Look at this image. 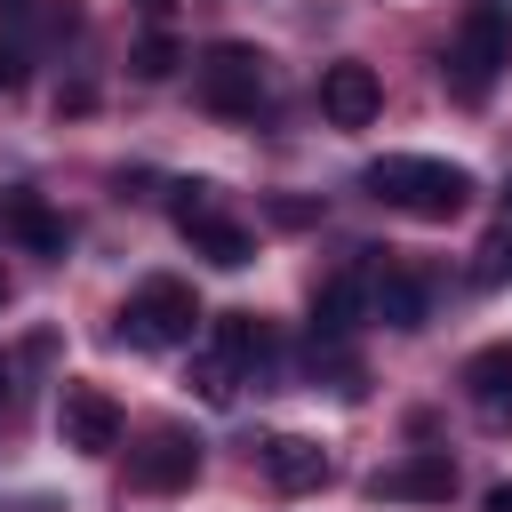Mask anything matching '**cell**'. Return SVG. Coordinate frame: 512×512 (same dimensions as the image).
<instances>
[{"label": "cell", "instance_id": "10", "mask_svg": "<svg viewBox=\"0 0 512 512\" xmlns=\"http://www.w3.org/2000/svg\"><path fill=\"white\" fill-rule=\"evenodd\" d=\"M424 312H432V280H424V272H408V264L368 272V320H384V328H424Z\"/></svg>", "mask_w": 512, "mask_h": 512}, {"label": "cell", "instance_id": "13", "mask_svg": "<svg viewBox=\"0 0 512 512\" xmlns=\"http://www.w3.org/2000/svg\"><path fill=\"white\" fill-rule=\"evenodd\" d=\"M464 392H472V408H480L488 432H512V344L472 352V360H464Z\"/></svg>", "mask_w": 512, "mask_h": 512}, {"label": "cell", "instance_id": "1", "mask_svg": "<svg viewBox=\"0 0 512 512\" xmlns=\"http://www.w3.org/2000/svg\"><path fill=\"white\" fill-rule=\"evenodd\" d=\"M384 208H400V216H424V224H448L464 200H472V168H456V160H432V152H384V160H368V176H360Z\"/></svg>", "mask_w": 512, "mask_h": 512}, {"label": "cell", "instance_id": "19", "mask_svg": "<svg viewBox=\"0 0 512 512\" xmlns=\"http://www.w3.org/2000/svg\"><path fill=\"white\" fill-rule=\"evenodd\" d=\"M32 360H48V336H32V344H0V400H8V408L24 400V376H32Z\"/></svg>", "mask_w": 512, "mask_h": 512}, {"label": "cell", "instance_id": "12", "mask_svg": "<svg viewBox=\"0 0 512 512\" xmlns=\"http://www.w3.org/2000/svg\"><path fill=\"white\" fill-rule=\"evenodd\" d=\"M0 232H8L16 248H32V256H64V248H72V224H64L40 192H8V200H0Z\"/></svg>", "mask_w": 512, "mask_h": 512}, {"label": "cell", "instance_id": "15", "mask_svg": "<svg viewBox=\"0 0 512 512\" xmlns=\"http://www.w3.org/2000/svg\"><path fill=\"white\" fill-rule=\"evenodd\" d=\"M368 312V272H336L320 296H312V336L320 344H336V336H352V320Z\"/></svg>", "mask_w": 512, "mask_h": 512}, {"label": "cell", "instance_id": "8", "mask_svg": "<svg viewBox=\"0 0 512 512\" xmlns=\"http://www.w3.org/2000/svg\"><path fill=\"white\" fill-rule=\"evenodd\" d=\"M368 496L376 504H448L456 496V464H448V448H408L400 464L368 472Z\"/></svg>", "mask_w": 512, "mask_h": 512}, {"label": "cell", "instance_id": "4", "mask_svg": "<svg viewBox=\"0 0 512 512\" xmlns=\"http://www.w3.org/2000/svg\"><path fill=\"white\" fill-rule=\"evenodd\" d=\"M192 328H200V296L168 272L136 280L120 304V344H136V352H176V344H192Z\"/></svg>", "mask_w": 512, "mask_h": 512}, {"label": "cell", "instance_id": "9", "mask_svg": "<svg viewBox=\"0 0 512 512\" xmlns=\"http://www.w3.org/2000/svg\"><path fill=\"white\" fill-rule=\"evenodd\" d=\"M376 112H384V80H376V64L344 56V64L320 72V120H328V128H368Z\"/></svg>", "mask_w": 512, "mask_h": 512}, {"label": "cell", "instance_id": "18", "mask_svg": "<svg viewBox=\"0 0 512 512\" xmlns=\"http://www.w3.org/2000/svg\"><path fill=\"white\" fill-rule=\"evenodd\" d=\"M192 392H200L208 408H232V392H240L232 360H224V352H200V360H192Z\"/></svg>", "mask_w": 512, "mask_h": 512}, {"label": "cell", "instance_id": "17", "mask_svg": "<svg viewBox=\"0 0 512 512\" xmlns=\"http://www.w3.org/2000/svg\"><path fill=\"white\" fill-rule=\"evenodd\" d=\"M472 288H512V224H496L472 248Z\"/></svg>", "mask_w": 512, "mask_h": 512}, {"label": "cell", "instance_id": "11", "mask_svg": "<svg viewBox=\"0 0 512 512\" xmlns=\"http://www.w3.org/2000/svg\"><path fill=\"white\" fill-rule=\"evenodd\" d=\"M256 456H264V480H272L280 496H312V488L328 480V448L304 440V432H272Z\"/></svg>", "mask_w": 512, "mask_h": 512}, {"label": "cell", "instance_id": "25", "mask_svg": "<svg viewBox=\"0 0 512 512\" xmlns=\"http://www.w3.org/2000/svg\"><path fill=\"white\" fill-rule=\"evenodd\" d=\"M488 8H504V0H488Z\"/></svg>", "mask_w": 512, "mask_h": 512}, {"label": "cell", "instance_id": "21", "mask_svg": "<svg viewBox=\"0 0 512 512\" xmlns=\"http://www.w3.org/2000/svg\"><path fill=\"white\" fill-rule=\"evenodd\" d=\"M8 88H24V48L0 40V96H8Z\"/></svg>", "mask_w": 512, "mask_h": 512}, {"label": "cell", "instance_id": "20", "mask_svg": "<svg viewBox=\"0 0 512 512\" xmlns=\"http://www.w3.org/2000/svg\"><path fill=\"white\" fill-rule=\"evenodd\" d=\"M128 64H136V80H168V72H176V64H184V48H176V40H168V32H144V40H136V56H128Z\"/></svg>", "mask_w": 512, "mask_h": 512}, {"label": "cell", "instance_id": "14", "mask_svg": "<svg viewBox=\"0 0 512 512\" xmlns=\"http://www.w3.org/2000/svg\"><path fill=\"white\" fill-rule=\"evenodd\" d=\"M208 352H224L232 360V376H264L272 368V328L256 320V312H216V328H208Z\"/></svg>", "mask_w": 512, "mask_h": 512}, {"label": "cell", "instance_id": "3", "mask_svg": "<svg viewBox=\"0 0 512 512\" xmlns=\"http://www.w3.org/2000/svg\"><path fill=\"white\" fill-rule=\"evenodd\" d=\"M192 96L216 120H256V104H264V56L248 40H208L192 56Z\"/></svg>", "mask_w": 512, "mask_h": 512}, {"label": "cell", "instance_id": "6", "mask_svg": "<svg viewBox=\"0 0 512 512\" xmlns=\"http://www.w3.org/2000/svg\"><path fill=\"white\" fill-rule=\"evenodd\" d=\"M120 424H128V416H120V400H112L104 384H80V376H72V384L56 392V432H64L72 456H112V448H120Z\"/></svg>", "mask_w": 512, "mask_h": 512}, {"label": "cell", "instance_id": "24", "mask_svg": "<svg viewBox=\"0 0 512 512\" xmlns=\"http://www.w3.org/2000/svg\"><path fill=\"white\" fill-rule=\"evenodd\" d=\"M504 224H512V184H504Z\"/></svg>", "mask_w": 512, "mask_h": 512}, {"label": "cell", "instance_id": "16", "mask_svg": "<svg viewBox=\"0 0 512 512\" xmlns=\"http://www.w3.org/2000/svg\"><path fill=\"white\" fill-rule=\"evenodd\" d=\"M0 24H8V48H32L72 32V0H0Z\"/></svg>", "mask_w": 512, "mask_h": 512}, {"label": "cell", "instance_id": "23", "mask_svg": "<svg viewBox=\"0 0 512 512\" xmlns=\"http://www.w3.org/2000/svg\"><path fill=\"white\" fill-rule=\"evenodd\" d=\"M488 512H512V488H488Z\"/></svg>", "mask_w": 512, "mask_h": 512}, {"label": "cell", "instance_id": "7", "mask_svg": "<svg viewBox=\"0 0 512 512\" xmlns=\"http://www.w3.org/2000/svg\"><path fill=\"white\" fill-rule=\"evenodd\" d=\"M192 480H200V440L176 432V424L144 432V448L128 456V488H144V496H176V488H192Z\"/></svg>", "mask_w": 512, "mask_h": 512}, {"label": "cell", "instance_id": "2", "mask_svg": "<svg viewBox=\"0 0 512 512\" xmlns=\"http://www.w3.org/2000/svg\"><path fill=\"white\" fill-rule=\"evenodd\" d=\"M504 64H512V16L480 0V8L456 24V40H448L440 80H448V96H456V104H488V88H496V72H504Z\"/></svg>", "mask_w": 512, "mask_h": 512}, {"label": "cell", "instance_id": "5", "mask_svg": "<svg viewBox=\"0 0 512 512\" xmlns=\"http://www.w3.org/2000/svg\"><path fill=\"white\" fill-rule=\"evenodd\" d=\"M168 208H176V232L192 240V256H208V264H224V272H240V264L256 256L248 224L224 216V192H216V184H176Z\"/></svg>", "mask_w": 512, "mask_h": 512}, {"label": "cell", "instance_id": "22", "mask_svg": "<svg viewBox=\"0 0 512 512\" xmlns=\"http://www.w3.org/2000/svg\"><path fill=\"white\" fill-rule=\"evenodd\" d=\"M136 8H144L152 24H168V16H176V0H136Z\"/></svg>", "mask_w": 512, "mask_h": 512}]
</instances>
